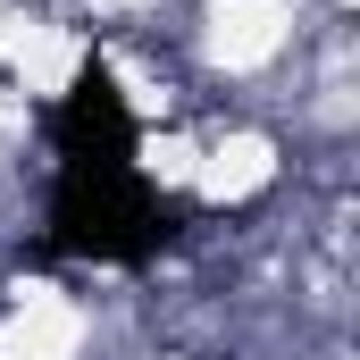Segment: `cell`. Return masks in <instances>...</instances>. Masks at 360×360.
Listing matches in <instances>:
<instances>
[{"label":"cell","instance_id":"6da1fadb","mask_svg":"<svg viewBox=\"0 0 360 360\" xmlns=\"http://www.w3.org/2000/svg\"><path fill=\"white\" fill-rule=\"evenodd\" d=\"M184 235V201L160 193L143 160H59L42 201V260L84 269H151Z\"/></svg>","mask_w":360,"mask_h":360},{"label":"cell","instance_id":"7a4b0ae2","mask_svg":"<svg viewBox=\"0 0 360 360\" xmlns=\"http://www.w3.org/2000/svg\"><path fill=\"white\" fill-rule=\"evenodd\" d=\"M42 143L51 160H143V117L109 59H84L59 101H42Z\"/></svg>","mask_w":360,"mask_h":360}]
</instances>
